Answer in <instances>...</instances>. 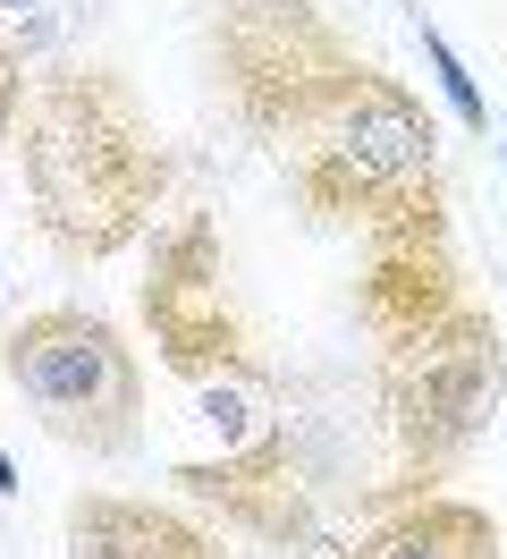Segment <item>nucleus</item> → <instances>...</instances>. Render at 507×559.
<instances>
[{"mask_svg":"<svg viewBox=\"0 0 507 559\" xmlns=\"http://www.w3.org/2000/svg\"><path fill=\"white\" fill-rule=\"evenodd\" d=\"M203 76L322 229H364V246L448 238L432 110L338 26L330 0H212Z\"/></svg>","mask_w":507,"mask_h":559,"instance_id":"1","label":"nucleus"},{"mask_svg":"<svg viewBox=\"0 0 507 559\" xmlns=\"http://www.w3.org/2000/svg\"><path fill=\"white\" fill-rule=\"evenodd\" d=\"M34 238L60 272H94L161 229V204L178 187V153L161 144L144 94L119 60H51L34 76L26 128H17Z\"/></svg>","mask_w":507,"mask_h":559,"instance_id":"2","label":"nucleus"},{"mask_svg":"<svg viewBox=\"0 0 507 559\" xmlns=\"http://www.w3.org/2000/svg\"><path fill=\"white\" fill-rule=\"evenodd\" d=\"M372 348H381V416H389V484L364 509H389V500L439 491L491 432L507 399V331L482 297H457L432 322Z\"/></svg>","mask_w":507,"mask_h":559,"instance_id":"3","label":"nucleus"},{"mask_svg":"<svg viewBox=\"0 0 507 559\" xmlns=\"http://www.w3.org/2000/svg\"><path fill=\"white\" fill-rule=\"evenodd\" d=\"M0 373L43 432L85 457H128L144 441V356L94 306H34L0 331Z\"/></svg>","mask_w":507,"mask_h":559,"instance_id":"4","label":"nucleus"},{"mask_svg":"<svg viewBox=\"0 0 507 559\" xmlns=\"http://www.w3.org/2000/svg\"><path fill=\"white\" fill-rule=\"evenodd\" d=\"M135 314L153 331V356L186 390H270V356L263 331L245 314V288L229 272V238L212 212H169L153 229V254H144V280H135Z\"/></svg>","mask_w":507,"mask_h":559,"instance_id":"5","label":"nucleus"},{"mask_svg":"<svg viewBox=\"0 0 507 559\" xmlns=\"http://www.w3.org/2000/svg\"><path fill=\"white\" fill-rule=\"evenodd\" d=\"M169 484H178V500L212 509L229 534L263 543V551H304V559L330 551V534H322V484H313L304 450L288 441V424H270L263 441H245V450L178 457Z\"/></svg>","mask_w":507,"mask_h":559,"instance_id":"6","label":"nucleus"},{"mask_svg":"<svg viewBox=\"0 0 507 559\" xmlns=\"http://www.w3.org/2000/svg\"><path fill=\"white\" fill-rule=\"evenodd\" d=\"M60 543L68 559H220L212 525H195L169 500H135V491H76Z\"/></svg>","mask_w":507,"mask_h":559,"instance_id":"7","label":"nucleus"},{"mask_svg":"<svg viewBox=\"0 0 507 559\" xmlns=\"http://www.w3.org/2000/svg\"><path fill=\"white\" fill-rule=\"evenodd\" d=\"M322 559H499V518L457 491H414L372 509L355 543H330Z\"/></svg>","mask_w":507,"mask_h":559,"instance_id":"8","label":"nucleus"},{"mask_svg":"<svg viewBox=\"0 0 507 559\" xmlns=\"http://www.w3.org/2000/svg\"><path fill=\"white\" fill-rule=\"evenodd\" d=\"M414 35H423V60H432L439 94H448V110H457V128H466V136H491V103H482V85L466 76V60H457V43L439 35L432 17H414Z\"/></svg>","mask_w":507,"mask_h":559,"instance_id":"9","label":"nucleus"},{"mask_svg":"<svg viewBox=\"0 0 507 559\" xmlns=\"http://www.w3.org/2000/svg\"><path fill=\"white\" fill-rule=\"evenodd\" d=\"M34 51L17 35H0V153L17 144V128H26V103H34Z\"/></svg>","mask_w":507,"mask_h":559,"instance_id":"10","label":"nucleus"},{"mask_svg":"<svg viewBox=\"0 0 507 559\" xmlns=\"http://www.w3.org/2000/svg\"><path fill=\"white\" fill-rule=\"evenodd\" d=\"M43 9H51V0H0V17H9V35H26V26H43Z\"/></svg>","mask_w":507,"mask_h":559,"instance_id":"11","label":"nucleus"},{"mask_svg":"<svg viewBox=\"0 0 507 559\" xmlns=\"http://www.w3.org/2000/svg\"><path fill=\"white\" fill-rule=\"evenodd\" d=\"M9 491H17V466H9V450H0V500H9Z\"/></svg>","mask_w":507,"mask_h":559,"instance_id":"12","label":"nucleus"}]
</instances>
